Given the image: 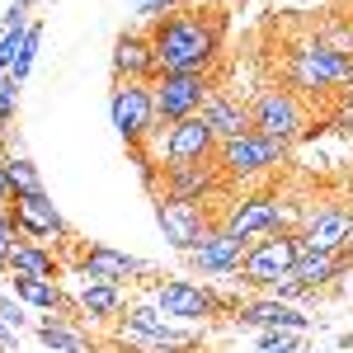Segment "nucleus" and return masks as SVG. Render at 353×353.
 I'll return each mask as SVG.
<instances>
[{
  "mask_svg": "<svg viewBox=\"0 0 353 353\" xmlns=\"http://www.w3.org/2000/svg\"><path fill=\"white\" fill-rule=\"evenodd\" d=\"M349 231H353V212L344 203H325V208H316L301 221L297 245H301V254H344Z\"/></svg>",
  "mask_w": 353,
  "mask_h": 353,
  "instance_id": "nucleus-9",
  "label": "nucleus"
},
{
  "mask_svg": "<svg viewBox=\"0 0 353 353\" xmlns=\"http://www.w3.org/2000/svg\"><path fill=\"white\" fill-rule=\"evenodd\" d=\"M38 339H43L48 349H57V353H85V339H81V334H76V330H66V325H57V321L38 325Z\"/></svg>",
  "mask_w": 353,
  "mask_h": 353,
  "instance_id": "nucleus-22",
  "label": "nucleus"
},
{
  "mask_svg": "<svg viewBox=\"0 0 353 353\" xmlns=\"http://www.w3.org/2000/svg\"><path fill=\"white\" fill-rule=\"evenodd\" d=\"M349 269H353V264L344 259V254H301L297 269H292V278L306 283V288L316 292V288H325V283H334V278H344Z\"/></svg>",
  "mask_w": 353,
  "mask_h": 353,
  "instance_id": "nucleus-19",
  "label": "nucleus"
},
{
  "mask_svg": "<svg viewBox=\"0 0 353 353\" xmlns=\"http://www.w3.org/2000/svg\"><path fill=\"white\" fill-rule=\"evenodd\" d=\"M81 273L90 278V283H132V278H141L146 273V259H137V254H118V250H109V245H90L81 254Z\"/></svg>",
  "mask_w": 353,
  "mask_h": 353,
  "instance_id": "nucleus-15",
  "label": "nucleus"
},
{
  "mask_svg": "<svg viewBox=\"0 0 353 353\" xmlns=\"http://www.w3.org/2000/svg\"><path fill=\"white\" fill-rule=\"evenodd\" d=\"M301 259V245H297V231H273V236H259L250 241L245 250V264H241V283L245 288H278L283 278H292Z\"/></svg>",
  "mask_w": 353,
  "mask_h": 353,
  "instance_id": "nucleus-5",
  "label": "nucleus"
},
{
  "mask_svg": "<svg viewBox=\"0 0 353 353\" xmlns=\"http://www.w3.org/2000/svg\"><path fill=\"white\" fill-rule=\"evenodd\" d=\"M5 170H10V184H14V193H43V179H38L33 161H24V156H10V161H5Z\"/></svg>",
  "mask_w": 353,
  "mask_h": 353,
  "instance_id": "nucleus-23",
  "label": "nucleus"
},
{
  "mask_svg": "<svg viewBox=\"0 0 353 353\" xmlns=\"http://www.w3.org/2000/svg\"><path fill=\"white\" fill-rule=\"evenodd\" d=\"M14 292L28 301V306H43V311H61L66 297L57 283H43V278H14Z\"/></svg>",
  "mask_w": 353,
  "mask_h": 353,
  "instance_id": "nucleus-21",
  "label": "nucleus"
},
{
  "mask_svg": "<svg viewBox=\"0 0 353 353\" xmlns=\"http://www.w3.org/2000/svg\"><path fill=\"white\" fill-rule=\"evenodd\" d=\"M236 316L245 325H273V330H292V334L306 330V316H297L288 301H245V306H236Z\"/></svg>",
  "mask_w": 353,
  "mask_h": 353,
  "instance_id": "nucleus-17",
  "label": "nucleus"
},
{
  "mask_svg": "<svg viewBox=\"0 0 353 353\" xmlns=\"http://www.w3.org/2000/svg\"><path fill=\"white\" fill-rule=\"evenodd\" d=\"M174 10H184V0H137V19L141 24H156L165 14H174Z\"/></svg>",
  "mask_w": 353,
  "mask_h": 353,
  "instance_id": "nucleus-25",
  "label": "nucleus"
},
{
  "mask_svg": "<svg viewBox=\"0 0 353 353\" xmlns=\"http://www.w3.org/2000/svg\"><path fill=\"white\" fill-rule=\"evenodd\" d=\"M10 198H14V184H10V170L0 161V203H10Z\"/></svg>",
  "mask_w": 353,
  "mask_h": 353,
  "instance_id": "nucleus-29",
  "label": "nucleus"
},
{
  "mask_svg": "<svg viewBox=\"0 0 353 353\" xmlns=\"http://www.w3.org/2000/svg\"><path fill=\"white\" fill-rule=\"evenodd\" d=\"M283 161H288V146L269 141V137H259V132H245L236 141H221L217 146V170L226 184H245L254 174H269L273 165H283Z\"/></svg>",
  "mask_w": 353,
  "mask_h": 353,
  "instance_id": "nucleus-7",
  "label": "nucleus"
},
{
  "mask_svg": "<svg viewBox=\"0 0 353 353\" xmlns=\"http://www.w3.org/2000/svg\"><path fill=\"white\" fill-rule=\"evenodd\" d=\"M109 113H113L118 137L128 141V151L146 146V141L156 137V128H161V118H156V99H151V85H146V81H113Z\"/></svg>",
  "mask_w": 353,
  "mask_h": 353,
  "instance_id": "nucleus-6",
  "label": "nucleus"
},
{
  "mask_svg": "<svg viewBox=\"0 0 353 353\" xmlns=\"http://www.w3.org/2000/svg\"><path fill=\"white\" fill-rule=\"evenodd\" d=\"M221 19L217 10H174L156 24H146L156 71L161 76H208L221 57Z\"/></svg>",
  "mask_w": 353,
  "mask_h": 353,
  "instance_id": "nucleus-1",
  "label": "nucleus"
},
{
  "mask_svg": "<svg viewBox=\"0 0 353 353\" xmlns=\"http://www.w3.org/2000/svg\"><path fill=\"white\" fill-rule=\"evenodd\" d=\"M344 344H353V334H349V339H344Z\"/></svg>",
  "mask_w": 353,
  "mask_h": 353,
  "instance_id": "nucleus-33",
  "label": "nucleus"
},
{
  "mask_svg": "<svg viewBox=\"0 0 353 353\" xmlns=\"http://www.w3.org/2000/svg\"><path fill=\"white\" fill-rule=\"evenodd\" d=\"M10 217H14V226H19V236H28L33 245H48L52 236L57 241H71V226H66V217L52 208L48 193H14Z\"/></svg>",
  "mask_w": 353,
  "mask_h": 353,
  "instance_id": "nucleus-10",
  "label": "nucleus"
},
{
  "mask_svg": "<svg viewBox=\"0 0 353 353\" xmlns=\"http://www.w3.org/2000/svg\"><path fill=\"white\" fill-rule=\"evenodd\" d=\"M250 132L269 137L292 146L306 132V109H301V94H292L288 85H264L254 99H250Z\"/></svg>",
  "mask_w": 353,
  "mask_h": 353,
  "instance_id": "nucleus-4",
  "label": "nucleus"
},
{
  "mask_svg": "<svg viewBox=\"0 0 353 353\" xmlns=\"http://www.w3.org/2000/svg\"><path fill=\"white\" fill-rule=\"evenodd\" d=\"M344 259L353 264V231H349V241H344Z\"/></svg>",
  "mask_w": 353,
  "mask_h": 353,
  "instance_id": "nucleus-30",
  "label": "nucleus"
},
{
  "mask_svg": "<svg viewBox=\"0 0 353 353\" xmlns=\"http://www.w3.org/2000/svg\"><path fill=\"white\" fill-rule=\"evenodd\" d=\"M259 349H264V353H301V339H297V334L264 330V334H259Z\"/></svg>",
  "mask_w": 353,
  "mask_h": 353,
  "instance_id": "nucleus-27",
  "label": "nucleus"
},
{
  "mask_svg": "<svg viewBox=\"0 0 353 353\" xmlns=\"http://www.w3.org/2000/svg\"><path fill=\"white\" fill-rule=\"evenodd\" d=\"M349 90H353V81H349Z\"/></svg>",
  "mask_w": 353,
  "mask_h": 353,
  "instance_id": "nucleus-34",
  "label": "nucleus"
},
{
  "mask_svg": "<svg viewBox=\"0 0 353 353\" xmlns=\"http://www.w3.org/2000/svg\"><path fill=\"white\" fill-rule=\"evenodd\" d=\"M212 90H217L212 76H156L151 81V99H156L161 128H174V123H184L193 113H203Z\"/></svg>",
  "mask_w": 353,
  "mask_h": 353,
  "instance_id": "nucleus-8",
  "label": "nucleus"
},
{
  "mask_svg": "<svg viewBox=\"0 0 353 353\" xmlns=\"http://www.w3.org/2000/svg\"><path fill=\"white\" fill-rule=\"evenodd\" d=\"M156 52H151V38L141 28H123L113 38V81H156Z\"/></svg>",
  "mask_w": 353,
  "mask_h": 353,
  "instance_id": "nucleus-12",
  "label": "nucleus"
},
{
  "mask_svg": "<svg viewBox=\"0 0 353 353\" xmlns=\"http://www.w3.org/2000/svg\"><path fill=\"white\" fill-rule=\"evenodd\" d=\"M203 118H208V128L217 132V141H236V137L250 132V104H241V99L226 94V90H212V94H208Z\"/></svg>",
  "mask_w": 353,
  "mask_h": 353,
  "instance_id": "nucleus-16",
  "label": "nucleus"
},
{
  "mask_svg": "<svg viewBox=\"0 0 353 353\" xmlns=\"http://www.w3.org/2000/svg\"><path fill=\"white\" fill-rule=\"evenodd\" d=\"M123 306H128V297H123L118 283H85V292H81V311H85V316L104 321V316L123 311Z\"/></svg>",
  "mask_w": 353,
  "mask_h": 353,
  "instance_id": "nucleus-20",
  "label": "nucleus"
},
{
  "mask_svg": "<svg viewBox=\"0 0 353 353\" xmlns=\"http://www.w3.org/2000/svg\"><path fill=\"white\" fill-rule=\"evenodd\" d=\"M231 236H241V241H259V236H273V231H283V203L278 198H241L226 221H221Z\"/></svg>",
  "mask_w": 353,
  "mask_h": 353,
  "instance_id": "nucleus-13",
  "label": "nucleus"
},
{
  "mask_svg": "<svg viewBox=\"0 0 353 353\" xmlns=\"http://www.w3.org/2000/svg\"><path fill=\"white\" fill-rule=\"evenodd\" d=\"M349 212H353V184H349Z\"/></svg>",
  "mask_w": 353,
  "mask_h": 353,
  "instance_id": "nucleus-31",
  "label": "nucleus"
},
{
  "mask_svg": "<svg viewBox=\"0 0 353 353\" xmlns=\"http://www.w3.org/2000/svg\"><path fill=\"white\" fill-rule=\"evenodd\" d=\"M38 43H43V24H33V28H28V38H24V52H19V61L10 66V81H14V85H24V76L33 71V57H38Z\"/></svg>",
  "mask_w": 353,
  "mask_h": 353,
  "instance_id": "nucleus-24",
  "label": "nucleus"
},
{
  "mask_svg": "<svg viewBox=\"0 0 353 353\" xmlns=\"http://www.w3.org/2000/svg\"><path fill=\"white\" fill-rule=\"evenodd\" d=\"M353 81V52L334 48L325 38H301L297 48L288 52V66H283V81L292 94L301 99H316L325 90H339V85Z\"/></svg>",
  "mask_w": 353,
  "mask_h": 353,
  "instance_id": "nucleus-2",
  "label": "nucleus"
},
{
  "mask_svg": "<svg viewBox=\"0 0 353 353\" xmlns=\"http://www.w3.org/2000/svg\"><path fill=\"white\" fill-rule=\"evenodd\" d=\"M245 250H250V241L231 236V231L221 226V231H212V236H208V241H203V245L189 254V264H193L198 273H212V278H231V273H241Z\"/></svg>",
  "mask_w": 353,
  "mask_h": 353,
  "instance_id": "nucleus-14",
  "label": "nucleus"
},
{
  "mask_svg": "<svg viewBox=\"0 0 353 353\" xmlns=\"http://www.w3.org/2000/svg\"><path fill=\"white\" fill-rule=\"evenodd\" d=\"M156 306L170 321H208V316L221 311V297L208 292V288H198V283H189V278H170V283L156 288Z\"/></svg>",
  "mask_w": 353,
  "mask_h": 353,
  "instance_id": "nucleus-11",
  "label": "nucleus"
},
{
  "mask_svg": "<svg viewBox=\"0 0 353 353\" xmlns=\"http://www.w3.org/2000/svg\"><path fill=\"white\" fill-rule=\"evenodd\" d=\"M10 269H14V278H43V283H57L61 264L52 259V250H48V245L19 241V245H14V254H10Z\"/></svg>",
  "mask_w": 353,
  "mask_h": 353,
  "instance_id": "nucleus-18",
  "label": "nucleus"
},
{
  "mask_svg": "<svg viewBox=\"0 0 353 353\" xmlns=\"http://www.w3.org/2000/svg\"><path fill=\"white\" fill-rule=\"evenodd\" d=\"M208 203L212 198H156V221H161L165 241L174 245V250L193 254L212 231H221L226 212H212Z\"/></svg>",
  "mask_w": 353,
  "mask_h": 353,
  "instance_id": "nucleus-3",
  "label": "nucleus"
},
{
  "mask_svg": "<svg viewBox=\"0 0 353 353\" xmlns=\"http://www.w3.org/2000/svg\"><path fill=\"white\" fill-rule=\"evenodd\" d=\"M14 104H19V85L5 76V81H0V128L14 118Z\"/></svg>",
  "mask_w": 353,
  "mask_h": 353,
  "instance_id": "nucleus-28",
  "label": "nucleus"
},
{
  "mask_svg": "<svg viewBox=\"0 0 353 353\" xmlns=\"http://www.w3.org/2000/svg\"><path fill=\"white\" fill-rule=\"evenodd\" d=\"M0 353H5V330H0Z\"/></svg>",
  "mask_w": 353,
  "mask_h": 353,
  "instance_id": "nucleus-32",
  "label": "nucleus"
},
{
  "mask_svg": "<svg viewBox=\"0 0 353 353\" xmlns=\"http://www.w3.org/2000/svg\"><path fill=\"white\" fill-rule=\"evenodd\" d=\"M14 245H19V226H14V217H10V208H0V264H10Z\"/></svg>",
  "mask_w": 353,
  "mask_h": 353,
  "instance_id": "nucleus-26",
  "label": "nucleus"
}]
</instances>
